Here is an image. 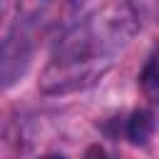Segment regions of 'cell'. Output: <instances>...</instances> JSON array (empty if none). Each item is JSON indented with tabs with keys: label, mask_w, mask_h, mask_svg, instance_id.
Wrapping results in <instances>:
<instances>
[{
	"label": "cell",
	"mask_w": 159,
	"mask_h": 159,
	"mask_svg": "<svg viewBox=\"0 0 159 159\" xmlns=\"http://www.w3.org/2000/svg\"><path fill=\"white\" fill-rule=\"evenodd\" d=\"M7 12H10V5H7V2H0V25H2V20L7 17Z\"/></svg>",
	"instance_id": "277c9868"
},
{
	"label": "cell",
	"mask_w": 159,
	"mask_h": 159,
	"mask_svg": "<svg viewBox=\"0 0 159 159\" xmlns=\"http://www.w3.org/2000/svg\"><path fill=\"white\" fill-rule=\"evenodd\" d=\"M40 159H67L65 154H45V157H40Z\"/></svg>",
	"instance_id": "5b68a950"
},
{
	"label": "cell",
	"mask_w": 159,
	"mask_h": 159,
	"mask_svg": "<svg viewBox=\"0 0 159 159\" xmlns=\"http://www.w3.org/2000/svg\"><path fill=\"white\" fill-rule=\"evenodd\" d=\"M137 30V12L127 2L97 7L57 42L40 87L45 92H67L92 82L112 62V52L122 47Z\"/></svg>",
	"instance_id": "6da1fadb"
},
{
	"label": "cell",
	"mask_w": 159,
	"mask_h": 159,
	"mask_svg": "<svg viewBox=\"0 0 159 159\" xmlns=\"http://www.w3.org/2000/svg\"><path fill=\"white\" fill-rule=\"evenodd\" d=\"M142 89H144V94L152 102L159 104V55L152 57L149 65L144 67V72H142Z\"/></svg>",
	"instance_id": "3957f363"
},
{
	"label": "cell",
	"mask_w": 159,
	"mask_h": 159,
	"mask_svg": "<svg viewBox=\"0 0 159 159\" xmlns=\"http://www.w3.org/2000/svg\"><path fill=\"white\" fill-rule=\"evenodd\" d=\"M154 132V114L147 109H137L127 119V137L134 144H147V139Z\"/></svg>",
	"instance_id": "7a4b0ae2"
}]
</instances>
